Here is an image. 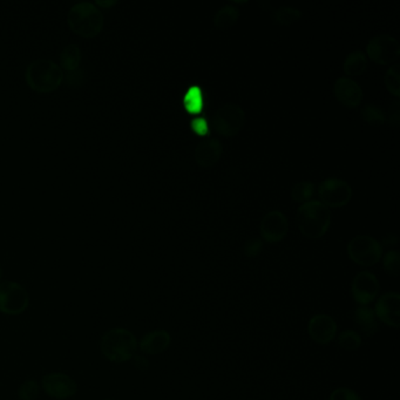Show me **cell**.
<instances>
[{
	"label": "cell",
	"mask_w": 400,
	"mask_h": 400,
	"mask_svg": "<svg viewBox=\"0 0 400 400\" xmlns=\"http://www.w3.org/2000/svg\"><path fill=\"white\" fill-rule=\"evenodd\" d=\"M138 350V338L131 330L114 328L107 331L100 340L103 357L117 364L131 361Z\"/></svg>",
	"instance_id": "obj_1"
},
{
	"label": "cell",
	"mask_w": 400,
	"mask_h": 400,
	"mask_svg": "<svg viewBox=\"0 0 400 400\" xmlns=\"http://www.w3.org/2000/svg\"><path fill=\"white\" fill-rule=\"evenodd\" d=\"M331 224V213L321 201H308L297 210V226L305 238L317 240L326 234Z\"/></svg>",
	"instance_id": "obj_2"
},
{
	"label": "cell",
	"mask_w": 400,
	"mask_h": 400,
	"mask_svg": "<svg viewBox=\"0 0 400 400\" xmlns=\"http://www.w3.org/2000/svg\"><path fill=\"white\" fill-rule=\"evenodd\" d=\"M25 78L27 85L36 92L50 93L60 87L64 72L57 63L40 58L30 63Z\"/></svg>",
	"instance_id": "obj_3"
},
{
	"label": "cell",
	"mask_w": 400,
	"mask_h": 400,
	"mask_svg": "<svg viewBox=\"0 0 400 400\" xmlns=\"http://www.w3.org/2000/svg\"><path fill=\"white\" fill-rule=\"evenodd\" d=\"M67 22L73 32L84 38L99 34L105 24V17L94 3L82 1L72 6L68 12Z\"/></svg>",
	"instance_id": "obj_4"
},
{
	"label": "cell",
	"mask_w": 400,
	"mask_h": 400,
	"mask_svg": "<svg viewBox=\"0 0 400 400\" xmlns=\"http://www.w3.org/2000/svg\"><path fill=\"white\" fill-rule=\"evenodd\" d=\"M347 255L358 266H375L382 259V245L370 235H358L349 242Z\"/></svg>",
	"instance_id": "obj_5"
},
{
	"label": "cell",
	"mask_w": 400,
	"mask_h": 400,
	"mask_svg": "<svg viewBox=\"0 0 400 400\" xmlns=\"http://www.w3.org/2000/svg\"><path fill=\"white\" fill-rule=\"evenodd\" d=\"M30 305V295L22 284L17 282L0 283V312L8 316H18L25 312Z\"/></svg>",
	"instance_id": "obj_6"
},
{
	"label": "cell",
	"mask_w": 400,
	"mask_h": 400,
	"mask_svg": "<svg viewBox=\"0 0 400 400\" xmlns=\"http://www.w3.org/2000/svg\"><path fill=\"white\" fill-rule=\"evenodd\" d=\"M245 110L236 103H227L217 110L213 117L214 131L217 134L231 138L238 134L245 124Z\"/></svg>",
	"instance_id": "obj_7"
},
{
	"label": "cell",
	"mask_w": 400,
	"mask_h": 400,
	"mask_svg": "<svg viewBox=\"0 0 400 400\" xmlns=\"http://www.w3.org/2000/svg\"><path fill=\"white\" fill-rule=\"evenodd\" d=\"M354 191L350 184L337 177H330L319 184L318 196L324 206L342 208L352 198Z\"/></svg>",
	"instance_id": "obj_8"
},
{
	"label": "cell",
	"mask_w": 400,
	"mask_h": 400,
	"mask_svg": "<svg viewBox=\"0 0 400 400\" xmlns=\"http://www.w3.org/2000/svg\"><path fill=\"white\" fill-rule=\"evenodd\" d=\"M366 53L375 64L389 65L399 58L400 44L389 34L375 36L368 41Z\"/></svg>",
	"instance_id": "obj_9"
},
{
	"label": "cell",
	"mask_w": 400,
	"mask_h": 400,
	"mask_svg": "<svg viewBox=\"0 0 400 400\" xmlns=\"http://www.w3.org/2000/svg\"><path fill=\"white\" fill-rule=\"evenodd\" d=\"M41 389L47 396L58 400H66L78 392V385L71 375L63 372H51L41 379Z\"/></svg>",
	"instance_id": "obj_10"
},
{
	"label": "cell",
	"mask_w": 400,
	"mask_h": 400,
	"mask_svg": "<svg viewBox=\"0 0 400 400\" xmlns=\"http://www.w3.org/2000/svg\"><path fill=\"white\" fill-rule=\"evenodd\" d=\"M380 284L375 273L364 270L358 273L351 283V296L358 305H370L378 297Z\"/></svg>",
	"instance_id": "obj_11"
},
{
	"label": "cell",
	"mask_w": 400,
	"mask_h": 400,
	"mask_svg": "<svg viewBox=\"0 0 400 400\" xmlns=\"http://www.w3.org/2000/svg\"><path fill=\"white\" fill-rule=\"evenodd\" d=\"M375 317L389 328L398 329L400 323V295L396 291H389L379 296L375 302Z\"/></svg>",
	"instance_id": "obj_12"
},
{
	"label": "cell",
	"mask_w": 400,
	"mask_h": 400,
	"mask_svg": "<svg viewBox=\"0 0 400 400\" xmlns=\"http://www.w3.org/2000/svg\"><path fill=\"white\" fill-rule=\"evenodd\" d=\"M308 333L316 344L329 345L337 337L338 326L333 316L317 314L309 319Z\"/></svg>",
	"instance_id": "obj_13"
},
{
	"label": "cell",
	"mask_w": 400,
	"mask_h": 400,
	"mask_svg": "<svg viewBox=\"0 0 400 400\" xmlns=\"http://www.w3.org/2000/svg\"><path fill=\"white\" fill-rule=\"evenodd\" d=\"M289 231L288 219L280 210H273L263 217L259 224V233L268 243H278L284 240Z\"/></svg>",
	"instance_id": "obj_14"
},
{
	"label": "cell",
	"mask_w": 400,
	"mask_h": 400,
	"mask_svg": "<svg viewBox=\"0 0 400 400\" xmlns=\"http://www.w3.org/2000/svg\"><path fill=\"white\" fill-rule=\"evenodd\" d=\"M333 94L344 106L354 108L361 105L363 89L357 82L350 78H338L333 86Z\"/></svg>",
	"instance_id": "obj_15"
},
{
	"label": "cell",
	"mask_w": 400,
	"mask_h": 400,
	"mask_svg": "<svg viewBox=\"0 0 400 400\" xmlns=\"http://www.w3.org/2000/svg\"><path fill=\"white\" fill-rule=\"evenodd\" d=\"M172 336L166 330H153L145 333L138 342V349L147 356L161 354L169 347Z\"/></svg>",
	"instance_id": "obj_16"
},
{
	"label": "cell",
	"mask_w": 400,
	"mask_h": 400,
	"mask_svg": "<svg viewBox=\"0 0 400 400\" xmlns=\"http://www.w3.org/2000/svg\"><path fill=\"white\" fill-rule=\"evenodd\" d=\"M222 153H224V147L217 138L203 140L195 148V161L198 162V166L208 168L217 163Z\"/></svg>",
	"instance_id": "obj_17"
},
{
	"label": "cell",
	"mask_w": 400,
	"mask_h": 400,
	"mask_svg": "<svg viewBox=\"0 0 400 400\" xmlns=\"http://www.w3.org/2000/svg\"><path fill=\"white\" fill-rule=\"evenodd\" d=\"M352 319L364 336H375L378 331V319L370 305H357L352 312Z\"/></svg>",
	"instance_id": "obj_18"
},
{
	"label": "cell",
	"mask_w": 400,
	"mask_h": 400,
	"mask_svg": "<svg viewBox=\"0 0 400 400\" xmlns=\"http://www.w3.org/2000/svg\"><path fill=\"white\" fill-rule=\"evenodd\" d=\"M368 66V59L361 51H354L344 60V72L349 77H359L364 73Z\"/></svg>",
	"instance_id": "obj_19"
},
{
	"label": "cell",
	"mask_w": 400,
	"mask_h": 400,
	"mask_svg": "<svg viewBox=\"0 0 400 400\" xmlns=\"http://www.w3.org/2000/svg\"><path fill=\"white\" fill-rule=\"evenodd\" d=\"M240 17V11L234 5H226L217 12L214 17V25L217 29L226 30L234 26Z\"/></svg>",
	"instance_id": "obj_20"
},
{
	"label": "cell",
	"mask_w": 400,
	"mask_h": 400,
	"mask_svg": "<svg viewBox=\"0 0 400 400\" xmlns=\"http://www.w3.org/2000/svg\"><path fill=\"white\" fill-rule=\"evenodd\" d=\"M202 94L205 93H202L198 84H194V86L188 89L187 94L183 96V103L186 101L183 105L188 113L198 115L202 110V107L205 108V98H202Z\"/></svg>",
	"instance_id": "obj_21"
},
{
	"label": "cell",
	"mask_w": 400,
	"mask_h": 400,
	"mask_svg": "<svg viewBox=\"0 0 400 400\" xmlns=\"http://www.w3.org/2000/svg\"><path fill=\"white\" fill-rule=\"evenodd\" d=\"M80 61H82V50L75 44L67 45L61 52L60 66L67 72L78 70Z\"/></svg>",
	"instance_id": "obj_22"
},
{
	"label": "cell",
	"mask_w": 400,
	"mask_h": 400,
	"mask_svg": "<svg viewBox=\"0 0 400 400\" xmlns=\"http://www.w3.org/2000/svg\"><path fill=\"white\" fill-rule=\"evenodd\" d=\"M337 344L345 351H356L361 347L363 338L361 333L354 330H344L337 336Z\"/></svg>",
	"instance_id": "obj_23"
},
{
	"label": "cell",
	"mask_w": 400,
	"mask_h": 400,
	"mask_svg": "<svg viewBox=\"0 0 400 400\" xmlns=\"http://www.w3.org/2000/svg\"><path fill=\"white\" fill-rule=\"evenodd\" d=\"M301 10L291 6H282L273 12V22L280 25H291L302 18Z\"/></svg>",
	"instance_id": "obj_24"
},
{
	"label": "cell",
	"mask_w": 400,
	"mask_h": 400,
	"mask_svg": "<svg viewBox=\"0 0 400 400\" xmlns=\"http://www.w3.org/2000/svg\"><path fill=\"white\" fill-rule=\"evenodd\" d=\"M314 193H315V184L303 181V182H298L292 187L291 198L295 202L305 203L312 198Z\"/></svg>",
	"instance_id": "obj_25"
},
{
	"label": "cell",
	"mask_w": 400,
	"mask_h": 400,
	"mask_svg": "<svg viewBox=\"0 0 400 400\" xmlns=\"http://www.w3.org/2000/svg\"><path fill=\"white\" fill-rule=\"evenodd\" d=\"M361 117L368 124H373V126H382L386 122L385 113L375 105H366L361 110Z\"/></svg>",
	"instance_id": "obj_26"
},
{
	"label": "cell",
	"mask_w": 400,
	"mask_h": 400,
	"mask_svg": "<svg viewBox=\"0 0 400 400\" xmlns=\"http://www.w3.org/2000/svg\"><path fill=\"white\" fill-rule=\"evenodd\" d=\"M399 263L400 255L398 250H389L382 257V266L389 276H399Z\"/></svg>",
	"instance_id": "obj_27"
},
{
	"label": "cell",
	"mask_w": 400,
	"mask_h": 400,
	"mask_svg": "<svg viewBox=\"0 0 400 400\" xmlns=\"http://www.w3.org/2000/svg\"><path fill=\"white\" fill-rule=\"evenodd\" d=\"M385 86L389 92L396 98L400 96L399 65L396 64L387 70L385 75Z\"/></svg>",
	"instance_id": "obj_28"
},
{
	"label": "cell",
	"mask_w": 400,
	"mask_h": 400,
	"mask_svg": "<svg viewBox=\"0 0 400 400\" xmlns=\"http://www.w3.org/2000/svg\"><path fill=\"white\" fill-rule=\"evenodd\" d=\"M39 393V382L36 379H27L19 386L18 398L19 400H36Z\"/></svg>",
	"instance_id": "obj_29"
},
{
	"label": "cell",
	"mask_w": 400,
	"mask_h": 400,
	"mask_svg": "<svg viewBox=\"0 0 400 400\" xmlns=\"http://www.w3.org/2000/svg\"><path fill=\"white\" fill-rule=\"evenodd\" d=\"M329 400H363L354 389L349 387H338L333 389L330 394Z\"/></svg>",
	"instance_id": "obj_30"
},
{
	"label": "cell",
	"mask_w": 400,
	"mask_h": 400,
	"mask_svg": "<svg viewBox=\"0 0 400 400\" xmlns=\"http://www.w3.org/2000/svg\"><path fill=\"white\" fill-rule=\"evenodd\" d=\"M263 249V242L262 240H259V238H252V240H249L245 245V255L247 257H256V256H259L262 252Z\"/></svg>",
	"instance_id": "obj_31"
},
{
	"label": "cell",
	"mask_w": 400,
	"mask_h": 400,
	"mask_svg": "<svg viewBox=\"0 0 400 400\" xmlns=\"http://www.w3.org/2000/svg\"><path fill=\"white\" fill-rule=\"evenodd\" d=\"M191 129L196 133L198 135H205L209 133V127H208V122H207L206 119L203 117H198V119H194L191 121Z\"/></svg>",
	"instance_id": "obj_32"
},
{
	"label": "cell",
	"mask_w": 400,
	"mask_h": 400,
	"mask_svg": "<svg viewBox=\"0 0 400 400\" xmlns=\"http://www.w3.org/2000/svg\"><path fill=\"white\" fill-rule=\"evenodd\" d=\"M400 121V108H399V101H396L393 103L392 106L389 108V122L393 124L398 126Z\"/></svg>",
	"instance_id": "obj_33"
},
{
	"label": "cell",
	"mask_w": 400,
	"mask_h": 400,
	"mask_svg": "<svg viewBox=\"0 0 400 400\" xmlns=\"http://www.w3.org/2000/svg\"><path fill=\"white\" fill-rule=\"evenodd\" d=\"M131 361H133L135 368L140 370V371H145L146 368H148V361L143 356L135 354L134 357L131 358Z\"/></svg>",
	"instance_id": "obj_34"
},
{
	"label": "cell",
	"mask_w": 400,
	"mask_h": 400,
	"mask_svg": "<svg viewBox=\"0 0 400 400\" xmlns=\"http://www.w3.org/2000/svg\"><path fill=\"white\" fill-rule=\"evenodd\" d=\"M396 243H398V238H396L394 234L387 235V236L384 238V241H382V245H386V247H389V245H396Z\"/></svg>",
	"instance_id": "obj_35"
},
{
	"label": "cell",
	"mask_w": 400,
	"mask_h": 400,
	"mask_svg": "<svg viewBox=\"0 0 400 400\" xmlns=\"http://www.w3.org/2000/svg\"><path fill=\"white\" fill-rule=\"evenodd\" d=\"M96 5H100V6H105V8H108V6H112V5L117 4V1H114V0H110V1H96Z\"/></svg>",
	"instance_id": "obj_36"
},
{
	"label": "cell",
	"mask_w": 400,
	"mask_h": 400,
	"mask_svg": "<svg viewBox=\"0 0 400 400\" xmlns=\"http://www.w3.org/2000/svg\"><path fill=\"white\" fill-rule=\"evenodd\" d=\"M1 277H3V268L0 266V280H1Z\"/></svg>",
	"instance_id": "obj_37"
},
{
	"label": "cell",
	"mask_w": 400,
	"mask_h": 400,
	"mask_svg": "<svg viewBox=\"0 0 400 400\" xmlns=\"http://www.w3.org/2000/svg\"><path fill=\"white\" fill-rule=\"evenodd\" d=\"M103 400H114V399H110V398H106V399H103Z\"/></svg>",
	"instance_id": "obj_38"
}]
</instances>
